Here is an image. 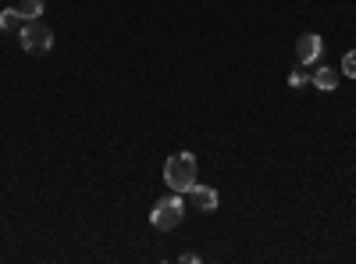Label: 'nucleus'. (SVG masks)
Here are the masks:
<instances>
[{"instance_id":"nucleus-1","label":"nucleus","mask_w":356,"mask_h":264,"mask_svg":"<svg viewBox=\"0 0 356 264\" xmlns=\"http://www.w3.org/2000/svg\"><path fill=\"white\" fill-rule=\"evenodd\" d=\"M164 182L175 193H189L196 186V157L189 150L171 154V157H167V165H164Z\"/></svg>"},{"instance_id":"nucleus-2","label":"nucleus","mask_w":356,"mask_h":264,"mask_svg":"<svg viewBox=\"0 0 356 264\" xmlns=\"http://www.w3.org/2000/svg\"><path fill=\"white\" fill-rule=\"evenodd\" d=\"M182 218H185V200L182 193H171V196H160L154 211H150V225L160 229V232H171L182 225Z\"/></svg>"},{"instance_id":"nucleus-3","label":"nucleus","mask_w":356,"mask_h":264,"mask_svg":"<svg viewBox=\"0 0 356 264\" xmlns=\"http://www.w3.org/2000/svg\"><path fill=\"white\" fill-rule=\"evenodd\" d=\"M18 39H22V50L25 54H47L54 47V32L39 22V18H32V22H22V29H18Z\"/></svg>"},{"instance_id":"nucleus-4","label":"nucleus","mask_w":356,"mask_h":264,"mask_svg":"<svg viewBox=\"0 0 356 264\" xmlns=\"http://www.w3.org/2000/svg\"><path fill=\"white\" fill-rule=\"evenodd\" d=\"M321 57H324V39L317 32H303L296 39V61L300 65H317Z\"/></svg>"},{"instance_id":"nucleus-5","label":"nucleus","mask_w":356,"mask_h":264,"mask_svg":"<svg viewBox=\"0 0 356 264\" xmlns=\"http://www.w3.org/2000/svg\"><path fill=\"white\" fill-rule=\"evenodd\" d=\"M189 200L196 204V211H203V214L218 211V193H214L211 186H193V190H189Z\"/></svg>"},{"instance_id":"nucleus-6","label":"nucleus","mask_w":356,"mask_h":264,"mask_svg":"<svg viewBox=\"0 0 356 264\" xmlns=\"http://www.w3.org/2000/svg\"><path fill=\"white\" fill-rule=\"evenodd\" d=\"M339 79H342V72H339V68H328V65H321L317 72H313V79H310V83L317 86V90H324V93H331L335 86H339Z\"/></svg>"},{"instance_id":"nucleus-7","label":"nucleus","mask_w":356,"mask_h":264,"mask_svg":"<svg viewBox=\"0 0 356 264\" xmlns=\"http://www.w3.org/2000/svg\"><path fill=\"white\" fill-rule=\"evenodd\" d=\"M22 22H25V18L18 14V8H8L4 14H0V29H4V32H18V29H22Z\"/></svg>"},{"instance_id":"nucleus-8","label":"nucleus","mask_w":356,"mask_h":264,"mask_svg":"<svg viewBox=\"0 0 356 264\" xmlns=\"http://www.w3.org/2000/svg\"><path fill=\"white\" fill-rule=\"evenodd\" d=\"M18 14H22L25 22H32V18L43 14V0H22V4H18Z\"/></svg>"},{"instance_id":"nucleus-9","label":"nucleus","mask_w":356,"mask_h":264,"mask_svg":"<svg viewBox=\"0 0 356 264\" xmlns=\"http://www.w3.org/2000/svg\"><path fill=\"white\" fill-rule=\"evenodd\" d=\"M310 72H303V68H296V72H289V86L292 90H303V86H310Z\"/></svg>"},{"instance_id":"nucleus-10","label":"nucleus","mask_w":356,"mask_h":264,"mask_svg":"<svg viewBox=\"0 0 356 264\" xmlns=\"http://www.w3.org/2000/svg\"><path fill=\"white\" fill-rule=\"evenodd\" d=\"M339 72H342V75H349V79H356V50H346L342 65H339Z\"/></svg>"}]
</instances>
